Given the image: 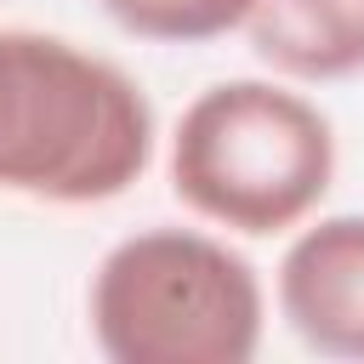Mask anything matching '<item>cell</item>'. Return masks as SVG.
<instances>
[{
    "label": "cell",
    "instance_id": "cell-3",
    "mask_svg": "<svg viewBox=\"0 0 364 364\" xmlns=\"http://www.w3.org/2000/svg\"><path fill=\"white\" fill-rule=\"evenodd\" d=\"M85 318L108 364H250L267 284L228 233L136 228L102 250Z\"/></svg>",
    "mask_w": 364,
    "mask_h": 364
},
{
    "label": "cell",
    "instance_id": "cell-6",
    "mask_svg": "<svg viewBox=\"0 0 364 364\" xmlns=\"http://www.w3.org/2000/svg\"><path fill=\"white\" fill-rule=\"evenodd\" d=\"M97 6L119 34L154 46H205L239 34L250 17V0H97Z\"/></svg>",
    "mask_w": 364,
    "mask_h": 364
},
{
    "label": "cell",
    "instance_id": "cell-5",
    "mask_svg": "<svg viewBox=\"0 0 364 364\" xmlns=\"http://www.w3.org/2000/svg\"><path fill=\"white\" fill-rule=\"evenodd\" d=\"M245 40L262 68L296 85L364 74V0H250Z\"/></svg>",
    "mask_w": 364,
    "mask_h": 364
},
{
    "label": "cell",
    "instance_id": "cell-4",
    "mask_svg": "<svg viewBox=\"0 0 364 364\" xmlns=\"http://www.w3.org/2000/svg\"><path fill=\"white\" fill-rule=\"evenodd\" d=\"M273 307L307 353L364 364V210L307 216L290 233Z\"/></svg>",
    "mask_w": 364,
    "mask_h": 364
},
{
    "label": "cell",
    "instance_id": "cell-2",
    "mask_svg": "<svg viewBox=\"0 0 364 364\" xmlns=\"http://www.w3.org/2000/svg\"><path fill=\"white\" fill-rule=\"evenodd\" d=\"M165 176L222 233H296L336 182V125L296 80H216L171 125Z\"/></svg>",
    "mask_w": 364,
    "mask_h": 364
},
{
    "label": "cell",
    "instance_id": "cell-1",
    "mask_svg": "<svg viewBox=\"0 0 364 364\" xmlns=\"http://www.w3.org/2000/svg\"><path fill=\"white\" fill-rule=\"evenodd\" d=\"M159 154L148 91L102 51L0 28V193L34 205H108Z\"/></svg>",
    "mask_w": 364,
    "mask_h": 364
}]
</instances>
